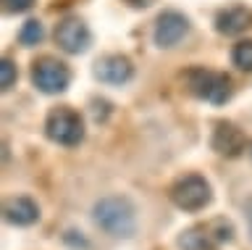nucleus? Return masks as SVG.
Masks as SVG:
<instances>
[{
    "mask_svg": "<svg viewBox=\"0 0 252 250\" xmlns=\"http://www.w3.org/2000/svg\"><path fill=\"white\" fill-rule=\"evenodd\" d=\"M92 216L94 224L102 232H108L110 237H131L137 232V211L129 200L118 198V195L97 200L92 208Z\"/></svg>",
    "mask_w": 252,
    "mask_h": 250,
    "instance_id": "nucleus-1",
    "label": "nucleus"
},
{
    "mask_svg": "<svg viewBox=\"0 0 252 250\" xmlns=\"http://www.w3.org/2000/svg\"><path fill=\"white\" fill-rule=\"evenodd\" d=\"M45 135L50 137L55 145L76 147L84 140V119L68 106L53 108L45 119Z\"/></svg>",
    "mask_w": 252,
    "mask_h": 250,
    "instance_id": "nucleus-2",
    "label": "nucleus"
},
{
    "mask_svg": "<svg viewBox=\"0 0 252 250\" xmlns=\"http://www.w3.org/2000/svg\"><path fill=\"white\" fill-rule=\"evenodd\" d=\"M171 200L176 208L187 211V214H194V211H202L205 206H210L213 187H210L208 179L200 177V174L179 177L171 187Z\"/></svg>",
    "mask_w": 252,
    "mask_h": 250,
    "instance_id": "nucleus-3",
    "label": "nucleus"
},
{
    "mask_svg": "<svg viewBox=\"0 0 252 250\" xmlns=\"http://www.w3.org/2000/svg\"><path fill=\"white\" fill-rule=\"evenodd\" d=\"M187 82H189L192 95H197L200 100H208L213 106H223L234 95L231 79H228L226 74L208 71V69H192V71L187 74Z\"/></svg>",
    "mask_w": 252,
    "mask_h": 250,
    "instance_id": "nucleus-4",
    "label": "nucleus"
},
{
    "mask_svg": "<svg viewBox=\"0 0 252 250\" xmlns=\"http://www.w3.org/2000/svg\"><path fill=\"white\" fill-rule=\"evenodd\" d=\"M32 84L45 92V95H61L71 84V71L63 61L55 58H39L32 66Z\"/></svg>",
    "mask_w": 252,
    "mask_h": 250,
    "instance_id": "nucleus-5",
    "label": "nucleus"
},
{
    "mask_svg": "<svg viewBox=\"0 0 252 250\" xmlns=\"http://www.w3.org/2000/svg\"><path fill=\"white\" fill-rule=\"evenodd\" d=\"M189 19L184 16V13L179 11H163L160 16H158L155 21V32H153V40L158 48H176V45L184 40V37L189 35Z\"/></svg>",
    "mask_w": 252,
    "mask_h": 250,
    "instance_id": "nucleus-6",
    "label": "nucleus"
},
{
    "mask_svg": "<svg viewBox=\"0 0 252 250\" xmlns=\"http://www.w3.org/2000/svg\"><path fill=\"white\" fill-rule=\"evenodd\" d=\"M92 42V35H90V27L84 24L82 19H66L55 27V45L68 53V56H79L90 48Z\"/></svg>",
    "mask_w": 252,
    "mask_h": 250,
    "instance_id": "nucleus-7",
    "label": "nucleus"
},
{
    "mask_svg": "<svg viewBox=\"0 0 252 250\" xmlns=\"http://www.w3.org/2000/svg\"><path fill=\"white\" fill-rule=\"evenodd\" d=\"M210 145L218 155H226V158H236L247 150V137H244L242 129H236L234 124L228 121H220L216 129H213V137H210Z\"/></svg>",
    "mask_w": 252,
    "mask_h": 250,
    "instance_id": "nucleus-8",
    "label": "nucleus"
},
{
    "mask_svg": "<svg viewBox=\"0 0 252 250\" xmlns=\"http://www.w3.org/2000/svg\"><path fill=\"white\" fill-rule=\"evenodd\" d=\"M131 76H134V66L126 56H121V53L105 56L94 64V79L102 82V84H126Z\"/></svg>",
    "mask_w": 252,
    "mask_h": 250,
    "instance_id": "nucleus-9",
    "label": "nucleus"
},
{
    "mask_svg": "<svg viewBox=\"0 0 252 250\" xmlns=\"http://www.w3.org/2000/svg\"><path fill=\"white\" fill-rule=\"evenodd\" d=\"M250 11L247 8H242V5H231V8H223L216 16V29L220 35H226V37H234V35H242L244 29L250 27Z\"/></svg>",
    "mask_w": 252,
    "mask_h": 250,
    "instance_id": "nucleus-10",
    "label": "nucleus"
},
{
    "mask_svg": "<svg viewBox=\"0 0 252 250\" xmlns=\"http://www.w3.org/2000/svg\"><path fill=\"white\" fill-rule=\"evenodd\" d=\"M5 218L16 226H32L39 218V206L32 198H13L5 203Z\"/></svg>",
    "mask_w": 252,
    "mask_h": 250,
    "instance_id": "nucleus-11",
    "label": "nucleus"
},
{
    "mask_svg": "<svg viewBox=\"0 0 252 250\" xmlns=\"http://www.w3.org/2000/svg\"><path fill=\"white\" fill-rule=\"evenodd\" d=\"M179 248L181 250H213L216 248V242L210 240V234L205 226L200 229H187L179 234Z\"/></svg>",
    "mask_w": 252,
    "mask_h": 250,
    "instance_id": "nucleus-12",
    "label": "nucleus"
},
{
    "mask_svg": "<svg viewBox=\"0 0 252 250\" xmlns=\"http://www.w3.org/2000/svg\"><path fill=\"white\" fill-rule=\"evenodd\" d=\"M208 229V234H210V240L216 242V245H223V242H231L234 240V224L228 221V218H213V221L205 226Z\"/></svg>",
    "mask_w": 252,
    "mask_h": 250,
    "instance_id": "nucleus-13",
    "label": "nucleus"
},
{
    "mask_svg": "<svg viewBox=\"0 0 252 250\" xmlns=\"http://www.w3.org/2000/svg\"><path fill=\"white\" fill-rule=\"evenodd\" d=\"M42 37H45V27H42V21L29 19L27 24L21 27V32H19V42L24 45V48H34V45L42 42Z\"/></svg>",
    "mask_w": 252,
    "mask_h": 250,
    "instance_id": "nucleus-14",
    "label": "nucleus"
},
{
    "mask_svg": "<svg viewBox=\"0 0 252 250\" xmlns=\"http://www.w3.org/2000/svg\"><path fill=\"white\" fill-rule=\"evenodd\" d=\"M231 61H234L236 69H242V71H252V40L236 42L234 50H231Z\"/></svg>",
    "mask_w": 252,
    "mask_h": 250,
    "instance_id": "nucleus-15",
    "label": "nucleus"
},
{
    "mask_svg": "<svg viewBox=\"0 0 252 250\" xmlns=\"http://www.w3.org/2000/svg\"><path fill=\"white\" fill-rule=\"evenodd\" d=\"M16 79H19V69L11 58H3V64H0V87L3 90H11Z\"/></svg>",
    "mask_w": 252,
    "mask_h": 250,
    "instance_id": "nucleus-16",
    "label": "nucleus"
},
{
    "mask_svg": "<svg viewBox=\"0 0 252 250\" xmlns=\"http://www.w3.org/2000/svg\"><path fill=\"white\" fill-rule=\"evenodd\" d=\"M3 5L8 13H27L34 5V0H3Z\"/></svg>",
    "mask_w": 252,
    "mask_h": 250,
    "instance_id": "nucleus-17",
    "label": "nucleus"
},
{
    "mask_svg": "<svg viewBox=\"0 0 252 250\" xmlns=\"http://www.w3.org/2000/svg\"><path fill=\"white\" fill-rule=\"evenodd\" d=\"M63 240H66L68 242V245H79V248H87V240L82 237V232H66V237H63Z\"/></svg>",
    "mask_w": 252,
    "mask_h": 250,
    "instance_id": "nucleus-18",
    "label": "nucleus"
},
{
    "mask_svg": "<svg viewBox=\"0 0 252 250\" xmlns=\"http://www.w3.org/2000/svg\"><path fill=\"white\" fill-rule=\"evenodd\" d=\"M244 216H247V226H250V237H252V198L244 203Z\"/></svg>",
    "mask_w": 252,
    "mask_h": 250,
    "instance_id": "nucleus-19",
    "label": "nucleus"
},
{
    "mask_svg": "<svg viewBox=\"0 0 252 250\" xmlns=\"http://www.w3.org/2000/svg\"><path fill=\"white\" fill-rule=\"evenodd\" d=\"M129 5H134V8H150V5L155 3V0H126Z\"/></svg>",
    "mask_w": 252,
    "mask_h": 250,
    "instance_id": "nucleus-20",
    "label": "nucleus"
}]
</instances>
